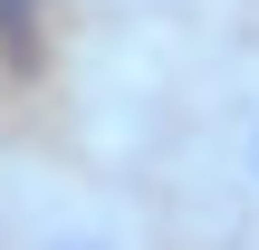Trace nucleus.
Masks as SVG:
<instances>
[{
  "label": "nucleus",
  "instance_id": "obj_2",
  "mask_svg": "<svg viewBox=\"0 0 259 250\" xmlns=\"http://www.w3.org/2000/svg\"><path fill=\"white\" fill-rule=\"evenodd\" d=\"M38 48V0H0V58H29Z\"/></svg>",
  "mask_w": 259,
  "mask_h": 250
},
{
  "label": "nucleus",
  "instance_id": "obj_1",
  "mask_svg": "<svg viewBox=\"0 0 259 250\" xmlns=\"http://www.w3.org/2000/svg\"><path fill=\"white\" fill-rule=\"evenodd\" d=\"M29 250H125V241H115L96 212H58V222H38V231H29Z\"/></svg>",
  "mask_w": 259,
  "mask_h": 250
},
{
  "label": "nucleus",
  "instance_id": "obj_3",
  "mask_svg": "<svg viewBox=\"0 0 259 250\" xmlns=\"http://www.w3.org/2000/svg\"><path fill=\"white\" fill-rule=\"evenodd\" d=\"M240 173H250V193H259V96H250V116H240Z\"/></svg>",
  "mask_w": 259,
  "mask_h": 250
}]
</instances>
